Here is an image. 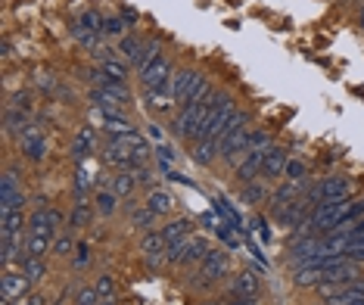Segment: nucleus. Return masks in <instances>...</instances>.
I'll list each match as a JSON object with an SVG mask.
<instances>
[{
	"mask_svg": "<svg viewBox=\"0 0 364 305\" xmlns=\"http://www.w3.org/2000/svg\"><path fill=\"white\" fill-rule=\"evenodd\" d=\"M228 268H230V252L221 250V246H212L205 252V259L200 262V268H193V280H190V290L196 293H209L221 284V277H228Z\"/></svg>",
	"mask_w": 364,
	"mask_h": 305,
	"instance_id": "nucleus-1",
	"label": "nucleus"
},
{
	"mask_svg": "<svg viewBox=\"0 0 364 305\" xmlns=\"http://www.w3.org/2000/svg\"><path fill=\"white\" fill-rule=\"evenodd\" d=\"M31 280L26 277V271H22L19 265L16 268H4V274H0V296H4V305H13L19 299H26V296L31 293Z\"/></svg>",
	"mask_w": 364,
	"mask_h": 305,
	"instance_id": "nucleus-2",
	"label": "nucleus"
},
{
	"mask_svg": "<svg viewBox=\"0 0 364 305\" xmlns=\"http://www.w3.org/2000/svg\"><path fill=\"white\" fill-rule=\"evenodd\" d=\"M175 65H171V60L168 56H159V60H156L150 69L146 72H140L137 75V81H140V87L144 90H171V78H175Z\"/></svg>",
	"mask_w": 364,
	"mask_h": 305,
	"instance_id": "nucleus-3",
	"label": "nucleus"
},
{
	"mask_svg": "<svg viewBox=\"0 0 364 305\" xmlns=\"http://www.w3.org/2000/svg\"><path fill=\"white\" fill-rule=\"evenodd\" d=\"M318 200L321 203H330V200H349L352 196V178L349 175H327L318 187Z\"/></svg>",
	"mask_w": 364,
	"mask_h": 305,
	"instance_id": "nucleus-4",
	"label": "nucleus"
},
{
	"mask_svg": "<svg viewBox=\"0 0 364 305\" xmlns=\"http://www.w3.org/2000/svg\"><path fill=\"white\" fill-rule=\"evenodd\" d=\"M203 81V75L196 69H178L175 78H171V100L178 103V109L190 100V94H193V87Z\"/></svg>",
	"mask_w": 364,
	"mask_h": 305,
	"instance_id": "nucleus-5",
	"label": "nucleus"
},
{
	"mask_svg": "<svg viewBox=\"0 0 364 305\" xmlns=\"http://www.w3.org/2000/svg\"><path fill=\"white\" fill-rule=\"evenodd\" d=\"M165 237L162 230H146V234H140V243H137V252L144 255L150 265H162L165 262Z\"/></svg>",
	"mask_w": 364,
	"mask_h": 305,
	"instance_id": "nucleus-6",
	"label": "nucleus"
},
{
	"mask_svg": "<svg viewBox=\"0 0 364 305\" xmlns=\"http://www.w3.org/2000/svg\"><path fill=\"white\" fill-rule=\"evenodd\" d=\"M262 166H264V150H250L243 156V162L234 168V181L240 187L243 184H252V181L262 178Z\"/></svg>",
	"mask_w": 364,
	"mask_h": 305,
	"instance_id": "nucleus-7",
	"label": "nucleus"
},
{
	"mask_svg": "<svg viewBox=\"0 0 364 305\" xmlns=\"http://www.w3.org/2000/svg\"><path fill=\"white\" fill-rule=\"evenodd\" d=\"M287 159H289V150L280 144H271L264 150V166H262V181H277L284 178V168H287Z\"/></svg>",
	"mask_w": 364,
	"mask_h": 305,
	"instance_id": "nucleus-8",
	"label": "nucleus"
},
{
	"mask_svg": "<svg viewBox=\"0 0 364 305\" xmlns=\"http://www.w3.org/2000/svg\"><path fill=\"white\" fill-rule=\"evenodd\" d=\"M309 184V181H284V184L277 187V191H271L268 196V205H271V215H277L280 209H287L293 200H299V193H302V187Z\"/></svg>",
	"mask_w": 364,
	"mask_h": 305,
	"instance_id": "nucleus-9",
	"label": "nucleus"
},
{
	"mask_svg": "<svg viewBox=\"0 0 364 305\" xmlns=\"http://www.w3.org/2000/svg\"><path fill=\"white\" fill-rule=\"evenodd\" d=\"M90 153H97V131L90 125H81L75 134H72V159L81 166Z\"/></svg>",
	"mask_w": 364,
	"mask_h": 305,
	"instance_id": "nucleus-10",
	"label": "nucleus"
},
{
	"mask_svg": "<svg viewBox=\"0 0 364 305\" xmlns=\"http://www.w3.org/2000/svg\"><path fill=\"white\" fill-rule=\"evenodd\" d=\"M218 156H221V140H215V137L196 140V144L190 146V162H193V166H200V168H209Z\"/></svg>",
	"mask_w": 364,
	"mask_h": 305,
	"instance_id": "nucleus-11",
	"label": "nucleus"
},
{
	"mask_svg": "<svg viewBox=\"0 0 364 305\" xmlns=\"http://www.w3.org/2000/svg\"><path fill=\"white\" fill-rule=\"evenodd\" d=\"M212 246H209V240H205L203 234H193L190 237V243H187V250H184V255H181V262H178V268H200V262L205 259V252H209Z\"/></svg>",
	"mask_w": 364,
	"mask_h": 305,
	"instance_id": "nucleus-12",
	"label": "nucleus"
},
{
	"mask_svg": "<svg viewBox=\"0 0 364 305\" xmlns=\"http://www.w3.org/2000/svg\"><path fill=\"white\" fill-rule=\"evenodd\" d=\"M262 290V284H259V274L255 271H237L234 277H230V287H228V293H240V296H259Z\"/></svg>",
	"mask_w": 364,
	"mask_h": 305,
	"instance_id": "nucleus-13",
	"label": "nucleus"
},
{
	"mask_svg": "<svg viewBox=\"0 0 364 305\" xmlns=\"http://www.w3.org/2000/svg\"><path fill=\"white\" fill-rule=\"evenodd\" d=\"M144 106L156 115H168L171 109H178V103L171 100V90H144Z\"/></svg>",
	"mask_w": 364,
	"mask_h": 305,
	"instance_id": "nucleus-14",
	"label": "nucleus"
},
{
	"mask_svg": "<svg viewBox=\"0 0 364 305\" xmlns=\"http://www.w3.org/2000/svg\"><path fill=\"white\" fill-rule=\"evenodd\" d=\"M144 205L150 212H156L159 218H165V215H171V212H175L178 200L168 191H150V193H146V200H144Z\"/></svg>",
	"mask_w": 364,
	"mask_h": 305,
	"instance_id": "nucleus-15",
	"label": "nucleus"
},
{
	"mask_svg": "<svg viewBox=\"0 0 364 305\" xmlns=\"http://www.w3.org/2000/svg\"><path fill=\"white\" fill-rule=\"evenodd\" d=\"M53 230H44V234H28L26 240V255L31 259H47V252H53Z\"/></svg>",
	"mask_w": 364,
	"mask_h": 305,
	"instance_id": "nucleus-16",
	"label": "nucleus"
},
{
	"mask_svg": "<svg viewBox=\"0 0 364 305\" xmlns=\"http://www.w3.org/2000/svg\"><path fill=\"white\" fill-rule=\"evenodd\" d=\"M193 228H196L193 218H190V215H181V218H171L168 225L162 228V237H165V243H175V240H184V237L196 234Z\"/></svg>",
	"mask_w": 364,
	"mask_h": 305,
	"instance_id": "nucleus-17",
	"label": "nucleus"
},
{
	"mask_svg": "<svg viewBox=\"0 0 364 305\" xmlns=\"http://www.w3.org/2000/svg\"><path fill=\"white\" fill-rule=\"evenodd\" d=\"M4 237H19V234H28V215L26 209H13V212H4Z\"/></svg>",
	"mask_w": 364,
	"mask_h": 305,
	"instance_id": "nucleus-18",
	"label": "nucleus"
},
{
	"mask_svg": "<svg viewBox=\"0 0 364 305\" xmlns=\"http://www.w3.org/2000/svg\"><path fill=\"white\" fill-rule=\"evenodd\" d=\"M159 56H162V41H156V38H153V41H146L144 50H140V56L134 60V65H131V69H134V75H140V72H146L156 60H159Z\"/></svg>",
	"mask_w": 364,
	"mask_h": 305,
	"instance_id": "nucleus-19",
	"label": "nucleus"
},
{
	"mask_svg": "<svg viewBox=\"0 0 364 305\" xmlns=\"http://www.w3.org/2000/svg\"><path fill=\"white\" fill-rule=\"evenodd\" d=\"M134 187H137V181L131 171H112V178H109V191L119 196V200H128L131 193H134Z\"/></svg>",
	"mask_w": 364,
	"mask_h": 305,
	"instance_id": "nucleus-20",
	"label": "nucleus"
},
{
	"mask_svg": "<svg viewBox=\"0 0 364 305\" xmlns=\"http://www.w3.org/2000/svg\"><path fill=\"white\" fill-rule=\"evenodd\" d=\"M100 69H103V75L106 78H112V81H128L131 78V63H125L122 56H112V60H106V63H100Z\"/></svg>",
	"mask_w": 364,
	"mask_h": 305,
	"instance_id": "nucleus-21",
	"label": "nucleus"
},
{
	"mask_svg": "<svg viewBox=\"0 0 364 305\" xmlns=\"http://www.w3.org/2000/svg\"><path fill=\"white\" fill-rule=\"evenodd\" d=\"M144 44H146V41H140L137 35H125V38H119V47H115V50H119V56H122L125 63L134 65V60L140 56V50H144Z\"/></svg>",
	"mask_w": 364,
	"mask_h": 305,
	"instance_id": "nucleus-22",
	"label": "nucleus"
},
{
	"mask_svg": "<svg viewBox=\"0 0 364 305\" xmlns=\"http://www.w3.org/2000/svg\"><path fill=\"white\" fill-rule=\"evenodd\" d=\"M28 125V112L26 109H16V106H6V112H4V131H6V137H13L16 131H22Z\"/></svg>",
	"mask_w": 364,
	"mask_h": 305,
	"instance_id": "nucleus-23",
	"label": "nucleus"
},
{
	"mask_svg": "<svg viewBox=\"0 0 364 305\" xmlns=\"http://www.w3.org/2000/svg\"><path fill=\"white\" fill-rule=\"evenodd\" d=\"M19 150L26 153L28 162H44L47 159V150H50V144H47V134H41L35 140H28V144H19Z\"/></svg>",
	"mask_w": 364,
	"mask_h": 305,
	"instance_id": "nucleus-24",
	"label": "nucleus"
},
{
	"mask_svg": "<svg viewBox=\"0 0 364 305\" xmlns=\"http://www.w3.org/2000/svg\"><path fill=\"white\" fill-rule=\"evenodd\" d=\"M19 268L26 271V277L31 280V284H41V280L47 277V271H50L47 268V259H31V255H26V259L19 262Z\"/></svg>",
	"mask_w": 364,
	"mask_h": 305,
	"instance_id": "nucleus-25",
	"label": "nucleus"
},
{
	"mask_svg": "<svg viewBox=\"0 0 364 305\" xmlns=\"http://www.w3.org/2000/svg\"><path fill=\"white\" fill-rule=\"evenodd\" d=\"M156 218H159V215H156V212H150V209H146L144 203H140V205H134V209H131V228H137L140 234H146V230H153V221H156Z\"/></svg>",
	"mask_w": 364,
	"mask_h": 305,
	"instance_id": "nucleus-26",
	"label": "nucleus"
},
{
	"mask_svg": "<svg viewBox=\"0 0 364 305\" xmlns=\"http://www.w3.org/2000/svg\"><path fill=\"white\" fill-rule=\"evenodd\" d=\"M268 191H264L262 178L252 181V184H243V191H240V200H243L246 205H259V203H268Z\"/></svg>",
	"mask_w": 364,
	"mask_h": 305,
	"instance_id": "nucleus-27",
	"label": "nucleus"
},
{
	"mask_svg": "<svg viewBox=\"0 0 364 305\" xmlns=\"http://www.w3.org/2000/svg\"><path fill=\"white\" fill-rule=\"evenodd\" d=\"M94 209H97V215H103V218L115 215V209H119V196H115L112 191H97V196H94Z\"/></svg>",
	"mask_w": 364,
	"mask_h": 305,
	"instance_id": "nucleus-28",
	"label": "nucleus"
},
{
	"mask_svg": "<svg viewBox=\"0 0 364 305\" xmlns=\"http://www.w3.org/2000/svg\"><path fill=\"white\" fill-rule=\"evenodd\" d=\"M103 16L100 13H97V10H85V13H81L78 16V19H75V26L78 28H85V31H90V35H100V38H106L103 35Z\"/></svg>",
	"mask_w": 364,
	"mask_h": 305,
	"instance_id": "nucleus-29",
	"label": "nucleus"
},
{
	"mask_svg": "<svg viewBox=\"0 0 364 305\" xmlns=\"http://www.w3.org/2000/svg\"><path fill=\"white\" fill-rule=\"evenodd\" d=\"M94 205H90L87 200H75V205H72V218H69V225H72V230H78V228H87V221H90V215H94Z\"/></svg>",
	"mask_w": 364,
	"mask_h": 305,
	"instance_id": "nucleus-30",
	"label": "nucleus"
},
{
	"mask_svg": "<svg viewBox=\"0 0 364 305\" xmlns=\"http://www.w3.org/2000/svg\"><path fill=\"white\" fill-rule=\"evenodd\" d=\"M47 212H50V205H47V209H38L35 205V212H28V234H44V230H53L50 228V215H47ZM56 234V230H53Z\"/></svg>",
	"mask_w": 364,
	"mask_h": 305,
	"instance_id": "nucleus-31",
	"label": "nucleus"
},
{
	"mask_svg": "<svg viewBox=\"0 0 364 305\" xmlns=\"http://www.w3.org/2000/svg\"><path fill=\"white\" fill-rule=\"evenodd\" d=\"M284 181H309V162L299 159V156H289L284 168Z\"/></svg>",
	"mask_w": 364,
	"mask_h": 305,
	"instance_id": "nucleus-32",
	"label": "nucleus"
},
{
	"mask_svg": "<svg viewBox=\"0 0 364 305\" xmlns=\"http://www.w3.org/2000/svg\"><path fill=\"white\" fill-rule=\"evenodd\" d=\"M75 250H78V243H75V237H72V230H69V234H60L53 240V252L50 255H56V259H69Z\"/></svg>",
	"mask_w": 364,
	"mask_h": 305,
	"instance_id": "nucleus-33",
	"label": "nucleus"
},
{
	"mask_svg": "<svg viewBox=\"0 0 364 305\" xmlns=\"http://www.w3.org/2000/svg\"><path fill=\"white\" fill-rule=\"evenodd\" d=\"M19 191H22V184H19V175H16V168H6L4 171V181H0V200H4V196L19 193Z\"/></svg>",
	"mask_w": 364,
	"mask_h": 305,
	"instance_id": "nucleus-34",
	"label": "nucleus"
},
{
	"mask_svg": "<svg viewBox=\"0 0 364 305\" xmlns=\"http://www.w3.org/2000/svg\"><path fill=\"white\" fill-rule=\"evenodd\" d=\"M271 144H274V140H271V131H264V128L250 131V150H268Z\"/></svg>",
	"mask_w": 364,
	"mask_h": 305,
	"instance_id": "nucleus-35",
	"label": "nucleus"
},
{
	"mask_svg": "<svg viewBox=\"0 0 364 305\" xmlns=\"http://www.w3.org/2000/svg\"><path fill=\"white\" fill-rule=\"evenodd\" d=\"M103 35L106 38H125V19H119V16H109V19L103 22Z\"/></svg>",
	"mask_w": 364,
	"mask_h": 305,
	"instance_id": "nucleus-36",
	"label": "nucleus"
},
{
	"mask_svg": "<svg viewBox=\"0 0 364 305\" xmlns=\"http://www.w3.org/2000/svg\"><path fill=\"white\" fill-rule=\"evenodd\" d=\"M26 203H28V196L26 193H13V196H4V200H0V215H4V212H13V209H26Z\"/></svg>",
	"mask_w": 364,
	"mask_h": 305,
	"instance_id": "nucleus-37",
	"label": "nucleus"
},
{
	"mask_svg": "<svg viewBox=\"0 0 364 305\" xmlns=\"http://www.w3.org/2000/svg\"><path fill=\"white\" fill-rule=\"evenodd\" d=\"M94 290L100 293V299H112V296H115V280L109 274H100L94 280Z\"/></svg>",
	"mask_w": 364,
	"mask_h": 305,
	"instance_id": "nucleus-38",
	"label": "nucleus"
},
{
	"mask_svg": "<svg viewBox=\"0 0 364 305\" xmlns=\"http://www.w3.org/2000/svg\"><path fill=\"white\" fill-rule=\"evenodd\" d=\"M75 302L78 305H97V302H100V293H97L94 287H81L78 296H75Z\"/></svg>",
	"mask_w": 364,
	"mask_h": 305,
	"instance_id": "nucleus-39",
	"label": "nucleus"
},
{
	"mask_svg": "<svg viewBox=\"0 0 364 305\" xmlns=\"http://www.w3.org/2000/svg\"><path fill=\"white\" fill-rule=\"evenodd\" d=\"M38 87H41V90H53V87H56V75H53V72H44V69H41V72H38Z\"/></svg>",
	"mask_w": 364,
	"mask_h": 305,
	"instance_id": "nucleus-40",
	"label": "nucleus"
},
{
	"mask_svg": "<svg viewBox=\"0 0 364 305\" xmlns=\"http://www.w3.org/2000/svg\"><path fill=\"white\" fill-rule=\"evenodd\" d=\"M225 305H259V296H240V293H230Z\"/></svg>",
	"mask_w": 364,
	"mask_h": 305,
	"instance_id": "nucleus-41",
	"label": "nucleus"
},
{
	"mask_svg": "<svg viewBox=\"0 0 364 305\" xmlns=\"http://www.w3.org/2000/svg\"><path fill=\"white\" fill-rule=\"evenodd\" d=\"M87 259H90V243H78V250H75V268H85Z\"/></svg>",
	"mask_w": 364,
	"mask_h": 305,
	"instance_id": "nucleus-42",
	"label": "nucleus"
},
{
	"mask_svg": "<svg viewBox=\"0 0 364 305\" xmlns=\"http://www.w3.org/2000/svg\"><path fill=\"white\" fill-rule=\"evenodd\" d=\"M10 106H16V109H26V112H31V97H28V94H16L13 100H10Z\"/></svg>",
	"mask_w": 364,
	"mask_h": 305,
	"instance_id": "nucleus-43",
	"label": "nucleus"
},
{
	"mask_svg": "<svg viewBox=\"0 0 364 305\" xmlns=\"http://www.w3.org/2000/svg\"><path fill=\"white\" fill-rule=\"evenodd\" d=\"M47 215H50V228H53V230H60V228H63L65 215H63L60 209H56V205H50V212H47Z\"/></svg>",
	"mask_w": 364,
	"mask_h": 305,
	"instance_id": "nucleus-44",
	"label": "nucleus"
},
{
	"mask_svg": "<svg viewBox=\"0 0 364 305\" xmlns=\"http://www.w3.org/2000/svg\"><path fill=\"white\" fill-rule=\"evenodd\" d=\"M349 287H352V290H355V293H361V296H364V277H361V280H352V284H349Z\"/></svg>",
	"mask_w": 364,
	"mask_h": 305,
	"instance_id": "nucleus-45",
	"label": "nucleus"
},
{
	"mask_svg": "<svg viewBox=\"0 0 364 305\" xmlns=\"http://www.w3.org/2000/svg\"><path fill=\"white\" fill-rule=\"evenodd\" d=\"M159 153H162V159H171V162H175V150H168V146H159Z\"/></svg>",
	"mask_w": 364,
	"mask_h": 305,
	"instance_id": "nucleus-46",
	"label": "nucleus"
},
{
	"mask_svg": "<svg viewBox=\"0 0 364 305\" xmlns=\"http://www.w3.org/2000/svg\"><path fill=\"white\" fill-rule=\"evenodd\" d=\"M150 137L153 140H162V128L159 125H150Z\"/></svg>",
	"mask_w": 364,
	"mask_h": 305,
	"instance_id": "nucleus-47",
	"label": "nucleus"
},
{
	"mask_svg": "<svg viewBox=\"0 0 364 305\" xmlns=\"http://www.w3.org/2000/svg\"><path fill=\"white\" fill-rule=\"evenodd\" d=\"M10 56H13V44L10 41H4V60H10Z\"/></svg>",
	"mask_w": 364,
	"mask_h": 305,
	"instance_id": "nucleus-48",
	"label": "nucleus"
},
{
	"mask_svg": "<svg viewBox=\"0 0 364 305\" xmlns=\"http://www.w3.org/2000/svg\"><path fill=\"white\" fill-rule=\"evenodd\" d=\"M358 22H361V28H364V0H361V6H358Z\"/></svg>",
	"mask_w": 364,
	"mask_h": 305,
	"instance_id": "nucleus-49",
	"label": "nucleus"
},
{
	"mask_svg": "<svg viewBox=\"0 0 364 305\" xmlns=\"http://www.w3.org/2000/svg\"><path fill=\"white\" fill-rule=\"evenodd\" d=\"M97 305H115L112 299H100V302H97Z\"/></svg>",
	"mask_w": 364,
	"mask_h": 305,
	"instance_id": "nucleus-50",
	"label": "nucleus"
},
{
	"mask_svg": "<svg viewBox=\"0 0 364 305\" xmlns=\"http://www.w3.org/2000/svg\"><path fill=\"white\" fill-rule=\"evenodd\" d=\"M200 305H221V302H200Z\"/></svg>",
	"mask_w": 364,
	"mask_h": 305,
	"instance_id": "nucleus-51",
	"label": "nucleus"
}]
</instances>
